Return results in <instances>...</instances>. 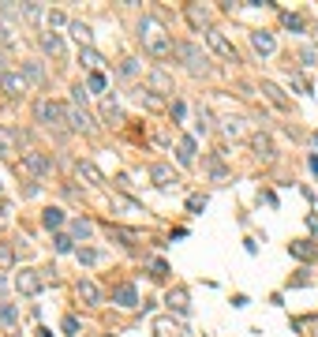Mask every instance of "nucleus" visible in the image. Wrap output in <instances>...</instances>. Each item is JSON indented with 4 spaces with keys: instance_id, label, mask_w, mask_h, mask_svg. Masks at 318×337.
Instances as JSON below:
<instances>
[{
    "instance_id": "f257e3e1",
    "label": "nucleus",
    "mask_w": 318,
    "mask_h": 337,
    "mask_svg": "<svg viewBox=\"0 0 318 337\" xmlns=\"http://www.w3.org/2000/svg\"><path fill=\"white\" fill-rule=\"evenodd\" d=\"M139 42H142V49H146L150 56H169V53H172V38H169V30H165L153 15H142V23H139Z\"/></svg>"
},
{
    "instance_id": "f03ea898",
    "label": "nucleus",
    "mask_w": 318,
    "mask_h": 337,
    "mask_svg": "<svg viewBox=\"0 0 318 337\" xmlns=\"http://www.w3.org/2000/svg\"><path fill=\"white\" fill-rule=\"evenodd\" d=\"M34 117H37L42 128H60V124L67 120V109H64V105H56L53 98H42V101L34 105Z\"/></svg>"
},
{
    "instance_id": "7ed1b4c3",
    "label": "nucleus",
    "mask_w": 318,
    "mask_h": 337,
    "mask_svg": "<svg viewBox=\"0 0 318 337\" xmlns=\"http://www.w3.org/2000/svg\"><path fill=\"white\" fill-rule=\"evenodd\" d=\"M176 53H180V60L187 64V71H191V75H206V71H210L206 53H202L195 42H180V45H176Z\"/></svg>"
},
{
    "instance_id": "20e7f679",
    "label": "nucleus",
    "mask_w": 318,
    "mask_h": 337,
    "mask_svg": "<svg viewBox=\"0 0 318 337\" xmlns=\"http://www.w3.org/2000/svg\"><path fill=\"white\" fill-rule=\"evenodd\" d=\"M19 169L30 172V176H45V172L53 169V161L45 158L42 150H26V154H23V161H19Z\"/></svg>"
},
{
    "instance_id": "39448f33",
    "label": "nucleus",
    "mask_w": 318,
    "mask_h": 337,
    "mask_svg": "<svg viewBox=\"0 0 318 337\" xmlns=\"http://www.w3.org/2000/svg\"><path fill=\"white\" fill-rule=\"evenodd\" d=\"M15 288H19L23 296H37V292L45 288V277H37V270H23V274L15 277Z\"/></svg>"
},
{
    "instance_id": "423d86ee",
    "label": "nucleus",
    "mask_w": 318,
    "mask_h": 337,
    "mask_svg": "<svg viewBox=\"0 0 318 337\" xmlns=\"http://www.w3.org/2000/svg\"><path fill=\"white\" fill-rule=\"evenodd\" d=\"M0 90H4L8 98L26 94V75H23V71H4V75H0Z\"/></svg>"
},
{
    "instance_id": "0eeeda50",
    "label": "nucleus",
    "mask_w": 318,
    "mask_h": 337,
    "mask_svg": "<svg viewBox=\"0 0 318 337\" xmlns=\"http://www.w3.org/2000/svg\"><path fill=\"white\" fill-rule=\"evenodd\" d=\"M206 42H210V49H214L217 56H225V60L236 64V49H232V42H228L221 30H206Z\"/></svg>"
},
{
    "instance_id": "6e6552de",
    "label": "nucleus",
    "mask_w": 318,
    "mask_h": 337,
    "mask_svg": "<svg viewBox=\"0 0 318 337\" xmlns=\"http://www.w3.org/2000/svg\"><path fill=\"white\" fill-rule=\"evenodd\" d=\"M75 292H79V300H83V304H90V307H98V304L105 300V296H101V288L94 285L90 277H79V285H75Z\"/></svg>"
},
{
    "instance_id": "1a4fd4ad",
    "label": "nucleus",
    "mask_w": 318,
    "mask_h": 337,
    "mask_svg": "<svg viewBox=\"0 0 318 337\" xmlns=\"http://www.w3.org/2000/svg\"><path fill=\"white\" fill-rule=\"evenodd\" d=\"M112 304L124 307V311L139 307V292H135V285H116V288H112Z\"/></svg>"
},
{
    "instance_id": "9d476101",
    "label": "nucleus",
    "mask_w": 318,
    "mask_h": 337,
    "mask_svg": "<svg viewBox=\"0 0 318 337\" xmlns=\"http://www.w3.org/2000/svg\"><path fill=\"white\" fill-rule=\"evenodd\" d=\"M67 124H71L75 131H86V135L98 128V124L90 120V113H86V109H79V105H71V109H67Z\"/></svg>"
},
{
    "instance_id": "9b49d317",
    "label": "nucleus",
    "mask_w": 318,
    "mask_h": 337,
    "mask_svg": "<svg viewBox=\"0 0 318 337\" xmlns=\"http://www.w3.org/2000/svg\"><path fill=\"white\" fill-rule=\"evenodd\" d=\"M75 176L86 180L90 188H101V184H105V176L98 172V165H94V161H75Z\"/></svg>"
},
{
    "instance_id": "f8f14e48",
    "label": "nucleus",
    "mask_w": 318,
    "mask_h": 337,
    "mask_svg": "<svg viewBox=\"0 0 318 337\" xmlns=\"http://www.w3.org/2000/svg\"><path fill=\"white\" fill-rule=\"evenodd\" d=\"M150 180L157 188H172V184H176V172H172L165 161H157V165H150Z\"/></svg>"
},
{
    "instance_id": "ddd939ff",
    "label": "nucleus",
    "mask_w": 318,
    "mask_h": 337,
    "mask_svg": "<svg viewBox=\"0 0 318 337\" xmlns=\"http://www.w3.org/2000/svg\"><path fill=\"white\" fill-rule=\"evenodd\" d=\"M251 45H255V49H258V53H262V56H269V53H273V49H277V42H273V34H266V30H251Z\"/></svg>"
},
{
    "instance_id": "4468645a",
    "label": "nucleus",
    "mask_w": 318,
    "mask_h": 337,
    "mask_svg": "<svg viewBox=\"0 0 318 337\" xmlns=\"http://www.w3.org/2000/svg\"><path fill=\"white\" fill-rule=\"evenodd\" d=\"M251 150H255V158L273 161V142H269V135H255V139H251Z\"/></svg>"
},
{
    "instance_id": "2eb2a0df",
    "label": "nucleus",
    "mask_w": 318,
    "mask_h": 337,
    "mask_svg": "<svg viewBox=\"0 0 318 337\" xmlns=\"http://www.w3.org/2000/svg\"><path fill=\"white\" fill-rule=\"evenodd\" d=\"M105 233H109L112 240H120L124 247H135V244H139V236H135L131 229H120V225H112V221H109V225H105Z\"/></svg>"
},
{
    "instance_id": "dca6fc26",
    "label": "nucleus",
    "mask_w": 318,
    "mask_h": 337,
    "mask_svg": "<svg viewBox=\"0 0 318 337\" xmlns=\"http://www.w3.org/2000/svg\"><path fill=\"white\" fill-rule=\"evenodd\" d=\"M288 251H292L296 258H300V263H311V258L318 255V251H314V244H311V240H292V247H288Z\"/></svg>"
},
{
    "instance_id": "f3484780",
    "label": "nucleus",
    "mask_w": 318,
    "mask_h": 337,
    "mask_svg": "<svg viewBox=\"0 0 318 337\" xmlns=\"http://www.w3.org/2000/svg\"><path fill=\"white\" fill-rule=\"evenodd\" d=\"M150 86H153L157 94H172V79L161 71V67H153V71H150Z\"/></svg>"
},
{
    "instance_id": "a211bd4d",
    "label": "nucleus",
    "mask_w": 318,
    "mask_h": 337,
    "mask_svg": "<svg viewBox=\"0 0 318 337\" xmlns=\"http://www.w3.org/2000/svg\"><path fill=\"white\" fill-rule=\"evenodd\" d=\"M42 225L49 229V233H53V229H60V225H64V210H60V206H49V210H42Z\"/></svg>"
},
{
    "instance_id": "6ab92c4d",
    "label": "nucleus",
    "mask_w": 318,
    "mask_h": 337,
    "mask_svg": "<svg viewBox=\"0 0 318 337\" xmlns=\"http://www.w3.org/2000/svg\"><path fill=\"white\" fill-rule=\"evenodd\" d=\"M42 49L49 53V56H64V42H60V34H42Z\"/></svg>"
},
{
    "instance_id": "aec40b11",
    "label": "nucleus",
    "mask_w": 318,
    "mask_h": 337,
    "mask_svg": "<svg viewBox=\"0 0 318 337\" xmlns=\"http://www.w3.org/2000/svg\"><path fill=\"white\" fill-rule=\"evenodd\" d=\"M180 165H195V139L191 135L180 139Z\"/></svg>"
},
{
    "instance_id": "412c9836",
    "label": "nucleus",
    "mask_w": 318,
    "mask_h": 337,
    "mask_svg": "<svg viewBox=\"0 0 318 337\" xmlns=\"http://www.w3.org/2000/svg\"><path fill=\"white\" fill-rule=\"evenodd\" d=\"M23 75H26L30 83H42V79H45V67H42V60H26V64H23Z\"/></svg>"
},
{
    "instance_id": "4be33fe9",
    "label": "nucleus",
    "mask_w": 318,
    "mask_h": 337,
    "mask_svg": "<svg viewBox=\"0 0 318 337\" xmlns=\"http://www.w3.org/2000/svg\"><path fill=\"white\" fill-rule=\"evenodd\" d=\"M262 94H266V98H269V101H273V105H277V109H288V98H285V94H281V90H277V86H273V83H262Z\"/></svg>"
},
{
    "instance_id": "5701e85b",
    "label": "nucleus",
    "mask_w": 318,
    "mask_h": 337,
    "mask_svg": "<svg viewBox=\"0 0 318 337\" xmlns=\"http://www.w3.org/2000/svg\"><path fill=\"white\" fill-rule=\"evenodd\" d=\"M221 131H225L228 139H240V135H244V120H236V117H225V120H221Z\"/></svg>"
},
{
    "instance_id": "b1692460",
    "label": "nucleus",
    "mask_w": 318,
    "mask_h": 337,
    "mask_svg": "<svg viewBox=\"0 0 318 337\" xmlns=\"http://www.w3.org/2000/svg\"><path fill=\"white\" fill-rule=\"evenodd\" d=\"M0 45H4V49L15 45V26L8 23V15H0Z\"/></svg>"
},
{
    "instance_id": "393cba45",
    "label": "nucleus",
    "mask_w": 318,
    "mask_h": 337,
    "mask_svg": "<svg viewBox=\"0 0 318 337\" xmlns=\"http://www.w3.org/2000/svg\"><path fill=\"white\" fill-rule=\"evenodd\" d=\"M19 15H23V19H30V23H37V19H42V15H49V12H45L42 4H19Z\"/></svg>"
},
{
    "instance_id": "a878e982",
    "label": "nucleus",
    "mask_w": 318,
    "mask_h": 337,
    "mask_svg": "<svg viewBox=\"0 0 318 337\" xmlns=\"http://www.w3.org/2000/svg\"><path fill=\"white\" fill-rule=\"evenodd\" d=\"M153 330H157V337H180V326L169 322V319H157V322H153Z\"/></svg>"
},
{
    "instance_id": "bb28decb",
    "label": "nucleus",
    "mask_w": 318,
    "mask_h": 337,
    "mask_svg": "<svg viewBox=\"0 0 318 337\" xmlns=\"http://www.w3.org/2000/svg\"><path fill=\"white\" fill-rule=\"evenodd\" d=\"M79 64H86V67H94V71H98L105 60H101V53H94V49H79Z\"/></svg>"
},
{
    "instance_id": "cd10ccee",
    "label": "nucleus",
    "mask_w": 318,
    "mask_h": 337,
    "mask_svg": "<svg viewBox=\"0 0 318 337\" xmlns=\"http://www.w3.org/2000/svg\"><path fill=\"white\" fill-rule=\"evenodd\" d=\"M101 113H105V120H109V124H124V113H120V105H116V101H105V105H101Z\"/></svg>"
},
{
    "instance_id": "c85d7f7f",
    "label": "nucleus",
    "mask_w": 318,
    "mask_h": 337,
    "mask_svg": "<svg viewBox=\"0 0 318 337\" xmlns=\"http://www.w3.org/2000/svg\"><path fill=\"white\" fill-rule=\"evenodd\" d=\"M94 233V225H90V221H86V217H79V221H71V236L75 240H86V236H90Z\"/></svg>"
},
{
    "instance_id": "c756f323",
    "label": "nucleus",
    "mask_w": 318,
    "mask_h": 337,
    "mask_svg": "<svg viewBox=\"0 0 318 337\" xmlns=\"http://www.w3.org/2000/svg\"><path fill=\"white\" fill-rule=\"evenodd\" d=\"M169 304L176 307L180 315H187V292H184V288H176V292H169Z\"/></svg>"
},
{
    "instance_id": "7c9ffc66",
    "label": "nucleus",
    "mask_w": 318,
    "mask_h": 337,
    "mask_svg": "<svg viewBox=\"0 0 318 337\" xmlns=\"http://www.w3.org/2000/svg\"><path fill=\"white\" fill-rule=\"evenodd\" d=\"M71 34L79 38V45H86V49H90V38H94V34H90V26H86V23H71Z\"/></svg>"
},
{
    "instance_id": "2f4dec72",
    "label": "nucleus",
    "mask_w": 318,
    "mask_h": 337,
    "mask_svg": "<svg viewBox=\"0 0 318 337\" xmlns=\"http://www.w3.org/2000/svg\"><path fill=\"white\" fill-rule=\"evenodd\" d=\"M15 319H19L15 304H0V322H4V326H15Z\"/></svg>"
},
{
    "instance_id": "473e14b6",
    "label": "nucleus",
    "mask_w": 318,
    "mask_h": 337,
    "mask_svg": "<svg viewBox=\"0 0 318 337\" xmlns=\"http://www.w3.org/2000/svg\"><path fill=\"white\" fill-rule=\"evenodd\" d=\"M112 206H116V210H128V214H142V206H135V202L124 199V195H112Z\"/></svg>"
},
{
    "instance_id": "72a5a7b5",
    "label": "nucleus",
    "mask_w": 318,
    "mask_h": 337,
    "mask_svg": "<svg viewBox=\"0 0 318 337\" xmlns=\"http://www.w3.org/2000/svg\"><path fill=\"white\" fill-rule=\"evenodd\" d=\"M79 263H86V266L101 263V251H94V247H83V251H79Z\"/></svg>"
},
{
    "instance_id": "f704fd0d",
    "label": "nucleus",
    "mask_w": 318,
    "mask_h": 337,
    "mask_svg": "<svg viewBox=\"0 0 318 337\" xmlns=\"http://www.w3.org/2000/svg\"><path fill=\"white\" fill-rule=\"evenodd\" d=\"M150 270H153V277H157V281H165V277H169V266L161 263V258H150Z\"/></svg>"
},
{
    "instance_id": "c9c22d12",
    "label": "nucleus",
    "mask_w": 318,
    "mask_h": 337,
    "mask_svg": "<svg viewBox=\"0 0 318 337\" xmlns=\"http://www.w3.org/2000/svg\"><path fill=\"white\" fill-rule=\"evenodd\" d=\"M71 247H75V240H71V236H64V233L56 236V251H60V255H67Z\"/></svg>"
},
{
    "instance_id": "e433bc0d",
    "label": "nucleus",
    "mask_w": 318,
    "mask_h": 337,
    "mask_svg": "<svg viewBox=\"0 0 318 337\" xmlns=\"http://www.w3.org/2000/svg\"><path fill=\"white\" fill-rule=\"evenodd\" d=\"M86 90H105V75H101V71H94L90 79H86Z\"/></svg>"
},
{
    "instance_id": "4c0bfd02",
    "label": "nucleus",
    "mask_w": 318,
    "mask_h": 337,
    "mask_svg": "<svg viewBox=\"0 0 318 337\" xmlns=\"http://www.w3.org/2000/svg\"><path fill=\"white\" fill-rule=\"evenodd\" d=\"M12 263H15V251L8 244H0V266H12Z\"/></svg>"
},
{
    "instance_id": "58836bf2",
    "label": "nucleus",
    "mask_w": 318,
    "mask_h": 337,
    "mask_svg": "<svg viewBox=\"0 0 318 337\" xmlns=\"http://www.w3.org/2000/svg\"><path fill=\"white\" fill-rule=\"evenodd\" d=\"M187 19H191V23H195V26H202V23H206V12H198V8L191 4V8H187Z\"/></svg>"
},
{
    "instance_id": "ea45409f",
    "label": "nucleus",
    "mask_w": 318,
    "mask_h": 337,
    "mask_svg": "<svg viewBox=\"0 0 318 337\" xmlns=\"http://www.w3.org/2000/svg\"><path fill=\"white\" fill-rule=\"evenodd\" d=\"M120 75H128V79H131V75H139V60H124Z\"/></svg>"
},
{
    "instance_id": "a19ab883",
    "label": "nucleus",
    "mask_w": 318,
    "mask_h": 337,
    "mask_svg": "<svg viewBox=\"0 0 318 337\" xmlns=\"http://www.w3.org/2000/svg\"><path fill=\"white\" fill-rule=\"evenodd\" d=\"M64 333H79V319H75V315H67V319H64Z\"/></svg>"
},
{
    "instance_id": "79ce46f5",
    "label": "nucleus",
    "mask_w": 318,
    "mask_h": 337,
    "mask_svg": "<svg viewBox=\"0 0 318 337\" xmlns=\"http://www.w3.org/2000/svg\"><path fill=\"white\" fill-rule=\"evenodd\" d=\"M285 26H292V30H303V19H300V15H285Z\"/></svg>"
},
{
    "instance_id": "37998d69",
    "label": "nucleus",
    "mask_w": 318,
    "mask_h": 337,
    "mask_svg": "<svg viewBox=\"0 0 318 337\" xmlns=\"http://www.w3.org/2000/svg\"><path fill=\"white\" fill-rule=\"evenodd\" d=\"M202 206H206V199H202V195H191L187 199V210H202Z\"/></svg>"
},
{
    "instance_id": "c03bdc74",
    "label": "nucleus",
    "mask_w": 318,
    "mask_h": 337,
    "mask_svg": "<svg viewBox=\"0 0 318 337\" xmlns=\"http://www.w3.org/2000/svg\"><path fill=\"white\" fill-rule=\"evenodd\" d=\"M184 113H187V109H184V101H172V117L184 120Z\"/></svg>"
},
{
    "instance_id": "a18cd8bd",
    "label": "nucleus",
    "mask_w": 318,
    "mask_h": 337,
    "mask_svg": "<svg viewBox=\"0 0 318 337\" xmlns=\"http://www.w3.org/2000/svg\"><path fill=\"white\" fill-rule=\"evenodd\" d=\"M37 337H53V330H45V326H42V330H37Z\"/></svg>"
},
{
    "instance_id": "49530a36",
    "label": "nucleus",
    "mask_w": 318,
    "mask_h": 337,
    "mask_svg": "<svg viewBox=\"0 0 318 337\" xmlns=\"http://www.w3.org/2000/svg\"><path fill=\"white\" fill-rule=\"evenodd\" d=\"M311 172H318V158H311Z\"/></svg>"
},
{
    "instance_id": "de8ad7c7",
    "label": "nucleus",
    "mask_w": 318,
    "mask_h": 337,
    "mask_svg": "<svg viewBox=\"0 0 318 337\" xmlns=\"http://www.w3.org/2000/svg\"><path fill=\"white\" fill-rule=\"evenodd\" d=\"M0 75H4V53H0Z\"/></svg>"
},
{
    "instance_id": "09e8293b",
    "label": "nucleus",
    "mask_w": 318,
    "mask_h": 337,
    "mask_svg": "<svg viewBox=\"0 0 318 337\" xmlns=\"http://www.w3.org/2000/svg\"><path fill=\"white\" fill-rule=\"evenodd\" d=\"M4 285H8V281H4V277H0V292H4Z\"/></svg>"
},
{
    "instance_id": "8fccbe9b",
    "label": "nucleus",
    "mask_w": 318,
    "mask_h": 337,
    "mask_svg": "<svg viewBox=\"0 0 318 337\" xmlns=\"http://www.w3.org/2000/svg\"><path fill=\"white\" fill-rule=\"evenodd\" d=\"M314 142H318V135H314Z\"/></svg>"
}]
</instances>
